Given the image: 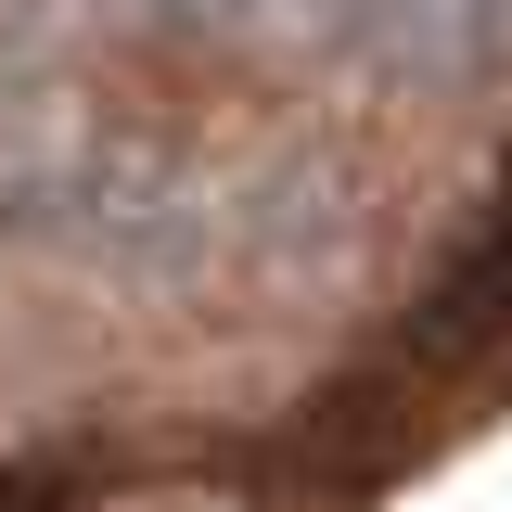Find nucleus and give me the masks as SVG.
<instances>
[{
  "label": "nucleus",
  "instance_id": "1",
  "mask_svg": "<svg viewBox=\"0 0 512 512\" xmlns=\"http://www.w3.org/2000/svg\"><path fill=\"white\" fill-rule=\"evenodd\" d=\"M218 256L256 295H346L372 256V180L333 141H282L244 180H218Z\"/></svg>",
  "mask_w": 512,
  "mask_h": 512
},
{
  "label": "nucleus",
  "instance_id": "2",
  "mask_svg": "<svg viewBox=\"0 0 512 512\" xmlns=\"http://www.w3.org/2000/svg\"><path fill=\"white\" fill-rule=\"evenodd\" d=\"M500 52H512V0H372L359 13V64L384 90H410V103L474 90Z\"/></svg>",
  "mask_w": 512,
  "mask_h": 512
},
{
  "label": "nucleus",
  "instance_id": "3",
  "mask_svg": "<svg viewBox=\"0 0 512 512\" xmlns=\"http://www.w3.org/2000/svg\"><path fill=\"white\" fill-rule=\"evenodd\" d=\"M359 13L372 0H244V39L282 64H320V52H359Z\"/></svg>",
  "mask_w": 512,
  "mask_h": 512
},
{
  "label": "nucleus",
  "instance_id": "4",
  "mask_svg": "<svg viewBox=\"0 0 512 512\" xmlns=\"http://www.w3.org/2000/svg\"><path fill=\"white\" fill-rule=\"evenodd\" d=\"M103 26L141 52H205V39H244V0H103Z\"/></svg>",
  "mask_w": 512,
  "mask_h": 512
},
{
  "label": "nucleus",
  "instance_id": "5",
  "mask_svg": "<svg viewBox=\"0 0 512 512\" xmlns=\"http://www.w3.org/2000/svg\"><path fill=\"white\" fill-rule=\"evenodd\" d=\"M103 512H244V500H218V487H128V500H103Z\"/></svg>",
  "mask_w": 512,
  "mask_h": 512
}]
</instances>
